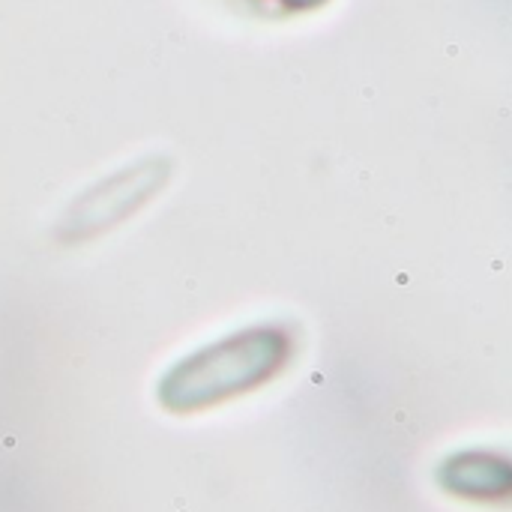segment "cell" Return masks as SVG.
<instances>
[{"label": "cell", "instance_id": "cell-1", "mask_svg": "<svg viewBox=\"0 0 512 512\" xmlns=\"http://www.w3.org/2000/svg\"><path fill=\"white\" fill-rule=\"evenodd\" d=\"M288 354L291 339L276 327H255L213 342L168 372L162 381V402L174 411L207 408L258 387L285 366Z\"/></svg>", "mask_w": 512, "mask_h": 512}, {"label": "cell", "instance_id": "cell-2", "mask_svg": "<svg viewBox=\"0 0 512 512\" xmlns=\"http://www.w3.org/2000/svg\"><path fill=\"white\" fill-rule=\"evenodd\" d=\"M165 177H168V171L159 162H144V165L126 168L117 177L99 183L90 195H84L78 201L69 225L75 228L78 237L108 228L117 219H123L126 213H132L141 201H147Z\"/></svg>", "mask_w": 512, "mask_h": 512}, {"label": "cell", "instance_id": "cell-3", "mask_svg": "<svg viewBox=\"0 0 512 512\" xmlns=\"http://www.w3.org/2000/svg\"><path fill=\"white\" fill-rule=\"evenodd\" d=\"M444 483L456 495L495 498L507 492L510 468L504 459H492V456H459L444 468Z\"/></svg>", "mask_w": 512, "mask_h": 512}, {"label": "cell", "instance_id": "cell-4", "mask_svg": "<svg viewBox=\"0 0 512 512\" xmlns=\"http://www.w3.org/2000/svg\"><path fill=\"white\" fill-rule=\"evenodd\" d=\"M288 6H306V3H318V0H285Z\"/></svg>", "mask_w": 512, "mask_h": 512}]
</instances>
